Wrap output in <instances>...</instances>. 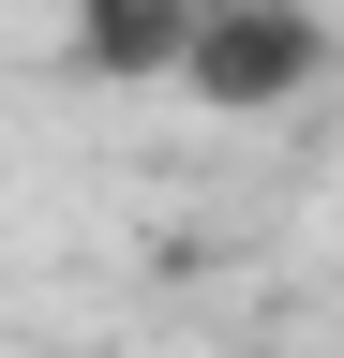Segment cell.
<instances>
[{"mask_svg": "<svg viewBox=\"0 0 344 358\" xmlns=\"http://www.w3.org/2000/svg\"><path fill=\"white\" fill-rule=\"evenodd\" d=\"M165 75H180L209 120H270V105H299V90L329 75V15L315 0H195V15L165 30Z\"/></svg>", "mask_w": 344, "mask_h": 358, "instance_id": "1", "label": "cell"}]
</instances>
